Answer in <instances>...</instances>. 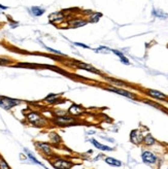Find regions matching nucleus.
<instances>
[{
  "label": "nucleus",
  "mask_w": 168,
  "mask_h": 169,
  "mask_svg": "<svg viewBox=\"0 0 168 169\" xmlns=\"http://www.w3.org/2000/svg\"><path fill=\"white\" fill-rule=\"evenodd\" d=\"M26 119H27L28 123H30L31 125L35 127H47V125L49 124V121L47 120L44 115H42L38 112H34V110L28 112L26 115Z\"/></svg>",
  "instance_id": "nucleus-1"
},
{
  "label": "nucleus",
  "mask_w": 168,
  "mask_h": 169,
  "mask_svg": "<svg viewBox=\"0 0 168 169\" xmlns=\"http://www.w3.org/2000/svg\"><path fill=\"white\" fill-rule=\"evenodd\" d=\"M51 122L58 127H69L78 124V121L75 118L69 115H62V117H54L51 120Z\"/></svg>",
  "instance_id": "nucleus-2"
},
{
  "label": "nucleus",
  "mask_w": 168,
  "mask_h": 169,
  "mask_svg": "<svg viewBox=\"0 0 168 169\" xmlns=\"http://www.w3.org/2000/svg\"><path fill=\"white\" fill-rule=\"evenodd\" d=\"M50 163L54 169H71L73 166V163L70 160H67L62 157L53 156V158L50 159Z\"/></svg>",
  "instance_id": "nucleus-3"
},
{
  "label": "nucleus",
  "mask_w": 168,
  "mask_h": 169,
  "mask_svg": "<svg viewBox=\"0 0 168 169\" xmlns=\"http://www.w3.org/2000/svg\"><path fill=\"white\" fill-rule=\"evenodd\" d=\"M22 103V100L20 99L11 98L8 96H0V107L4 110H11V108L20 105Z\"/></svg>",
  "instance_id": "nucleus-4"
},
{
  "label": "nucleus",
  "mask_w": 168,
  "mask_h": 169,
  "mask_svg": "<svg viewBox=\"0 0 168 169\" xmlns=\"http://www.w3.org/2000/svg\"><path fill=\"white\" fill-rule=\"evenodd\" d=\"M34 146L38 149V151L41 152L44 156L47 157H53L55 156V153L53 151L51 143L50 142H42V141H37L34 142Z\"/></svg>",
  "instance_id": "nucleus-5"
},
{
  "label": "nucleus",
  "mask_w": 168,
  "mask_h": 169,
  "mask_svg": "<svg viewBox=\"0 0 168 169\" xmlns=\"http://www.w3.org/2000/svg\"><path fill=\"white\" fill-rule=\"evenodd\" d=\"M104 89H105V90H107V91L112 92V93H116V94H119V95L125 96V97H128V98H131V99L135 98V95H134L133 93H131V92H129V91H126V90H123V89L117 88V87L107 86V87H105Z\"/></svg>",
  "instance_id": "nucleus-6"
},
{
  "label": "nucleus",
  "mask_w": 168,
  "mask_h": 169,
  "mask_svg": "<svg viewBox=\"0 0 168 169\" xmlns=\"http://www.w3.org/2000/svg\"><path fill=\"white\" fill-rule=\"evenodd\" d=\"M85 112V108H83V106L78 105V104H71L70 107L67 110V113L71 117H78V115H81Z\"/></svg>",
  "instance_id": "nucleus-7"
},
{
  "label": "nucleus",
  "mask_w": 168,
  "mask_h": 169,
  "mask_svg": "<svg viewBox=\"0 0 168 169\" xmlns=\"http://www.w3.org/2000/svg\"><path fill=\"white\" fill-rule=\"evenodd\" d=\"M130 140L133 142L134 144H140L143 141V135L141 133L140 130L134 129L131 131L130 133Z\"/></svg>",
  "instance_id": "nucleus-8"
},
{
  "label": "nucleus",
  "mask_w": 168,
  "mask_h": 169,
  "mask_svg": "<svg viewBox=\"0 0 168 169\" xmlns=\"http://www.w3.org/2000/svg\"><path fill=\"white\" fill-rule=\"evenodd\" d=\"M62 94H57V93H51L47 96L44 99V102L45 104H49V105H54L56 103H58L60 101V98H61Z\"/></svg>",
  "instance_id": "nucleus-9"
},
{
  "label": "nucleus",
  "mask_w": 168,
  "mask_h": 169,
  "mask_svg": "<svg viewBox=\"0 0 168 169\" xmlns=\"http://www.w3.org/2000/svg\"><path fill=\"white\" fill-rule=\"evenodd\" d=\"M74 64H75L76 67H78V68H80V69H84V70L92 72V73H95V74H100V71L97 70L96 68H94L93 66H91L90 64L84 63V62H78V61H75V62H74Z\"/></svg>",
  "instance_id": "nucleus-10"
},
{
  "label": "nucleus",
  "mask_w": 168,
  "mask_h": 169,
  "mask_svg": "<svg viewBox=\"0 0 168 169\" xmlns=\"http://www.w3.org/2000/svg\"><path fill=\"white\" fill-rule=\"evenodd\" d=\"M49 141L52 146H58L60 144H62V137L57 133V132H50L49 133Z\"/></svg>",
  "instance_id": "nucleus-11"
},
{
  "label": "nucleus",
  "mask_w": 168,
  "mask_h": 169,
  "mask_svg": "<svg viewBox=\"0 0 168 169\" xmlns=\"http://www.w3.org/2000/svg\"><path fill=\"white\" fill-rule=\"evenodd\" d=\"M141 158H142V161L146 164H154L157 161V157H156L152 152L148 151H145L142 152V155H141Z\"/></svg>",
  "instance_id": "nucleus-12"
},
{
  "label": "nucleus",
  "mask_w": 168,
  "mask_h": 169,
  "mask_svg": "<svg viewBox=\"0 0 168 169\" xmlns=\"http://www.w3.org/2000/svg\"><path fill=\"white\" fill-rule=\"evenodd\" d=\"M146 94H148V96H151V97L157 99V100H166L167 99V96L165 95V94H163L162 92L160 91H157V90H153V89H148V90H146Z\"/></svg>",
  "instance_id": "nucleus-13"
},
{
  "label": "nucleus",
  "mask_w": 168,
  "mask_h": 169,
  "mask_svg": "<svg viewBox=\"0 0 168 169\" xmlns=\"http://www.w3.org/2000/svg\"><path fill=\"white\" fill-rule=\"evenodd\" d=\"M105 81H107L108 83L111 84V86H117V87H126L128 86V84L124 81H121V79L118 78H108V76H104L103 78Z\"/></svg>",
  "instance_id": "nucleus-14"
},
{
  "label": "nucleus",
  "mask_w": 168,
  "mask_h": 169,
  "mask_svg": "<svg viewBox=\"0 0 168 169\" xmlns=\"http://www.w3.org/2000/svg\"><path fill=\"white\" fill-rule=\"evenodd\" d=\"M90 141H91V143H92L96 149H100V151H103V152H111L112 151L111 148H109V146H104V144H101L100 142H98L94 138L90 139Z\"/></svg>",
  "instance_id": "nucleus-15"
},
{
  "label": "nucleus",
  "mask_w": 168,
  "mask_h": 169,
  "mask_svg": "<svg viewBox=\"0 0 168 169\" xmlns=\"http://www.w3.org/2000/svg\"><path fill=\"white\" fill-rule=\"evenodd\" d=\"M87 24H88V21L83 20V19H75V20L70 22V26L72 28H80V27H83V26L87 25Z\"/></svg>",
  "instance_id": "nucleus-16"
},
{
  "label": "nucleus",
  "mask_w": 168,
  "mask_h": 169,
  "mask_svg": "<svg viewBox=\"0 0 168 169\" xmlns=\"http://www.w3.org/2000/svg\"><path fill=\"white\" fill-rule=\"evenodd\" d=\"M24 151H25V154H26V155H27L28 159H29V160L31 161V162H33L34 164H36V165H40V166H42V167H44V164H42L41 162H40V161H38L37 159H36V157H35L34 155H33V154L31 153V152L29 151V149H24Z\"/></svg>",
  "instance_id": "nucleus-17"
},
{
  "label": "nucleus",
  "mask_w": 168,
  "mask_h": 169,
  "mask_svg": "<svg viewBox=\"0 0 168 169\" xmlns=\"http://www.w3.org/2000/svg\"><path fill=\"white\" fill-rule=\"evenodd\" d=\"M105 162L110 166H115V167H120V166H122L121 161L117 160V159H115V158H111V157H106V158H105Z\"/></svg>",
  "instance_id": "nucleus-18"
},
{
  "label": "nucleus",
  "mask_w": 168,
  "mask_h": 169,
  "mask_svg": "<svg viewBox=\"0 0 168 169\" xmlns=\"http://www.w3.org/2000/svg\"><path fill=\"white\" fill-rule=\"evenodd\" d=\"M142 142L145 144V146H154V144L156 143V139L154 138L152 134H146L145 136L143 137V141Z\"/></svg>",
  "instance_id": "nucleus-19"
},
{
  "label": "nucleus",
  "mask_w": 168,
  "mask_h": 169,
  "mask_svg": "<svg viewBox=\"0 0 168 169\" xmlns=\"http://www.w3.org/2000/svg\"><path fill=\"white\" fill-rule=\"evenodd\" d=\"M30 11L34 17H40V16H42V14H44L45 11L44 8H41V7H39V6H33V7H31Z\"/></svg>",
  "instance_id": "nucleus-20"
},
{
  "label": "nucleus",
  "mask_w": 168,
  "mask_h": 169,
  "mask_svg": "<svg viewBox=\"0 0 168 169\" xmlns=\"http://www.w3.org/2000/svg\"><path fill=\"white\" fill-rule=\"evenodd\" d=\"M50 21L51 22H58V21H62L64 19V16L62 14V13H55L50 14Z\"/></svg>",
  "instance_id": "nucleus-21"
},
{
  "label": "nucleus",
  "mask_w": 168,
  "mask_h": 169,
  "mask_svg": "<svg viewBox=\"0 0 168 169\" xmlns=\"http://www.w3.org/2000/svg\"><path fill=\"white\" fill-rule=\"evenodd\" d=\"M111 52L114 53V54H116L117 56H119V57H120V60H121L122 63H124V64H126V65H129V64H130V62H129V60L124 56L123 53L119 52V51H116V50H112Z\"/></svg>",
  "instance_id": "nucleus-22"
},
{
  "label": "nucleus",
  "mask_w": 168,
  "mask_h": 169,
  "mask_svg": "<svg viewBox=\"0 0 168 169\" xmlns=\"http://www.w3.org/2000/svg\"><path fill=\"white\" fill-rule=\"evenodd\" d=\"M0 169H11L8 163L5 161V159L2 156H0Z\"/></svg>",
  "instance_id": "nucleus-23"
},
{
  "label": "nucleus",
  "mask_w": 168,
  "mask_h": 169,
  "mask_svg": "<svg viewBox=\"0 0 168 169\" xmlns=\"http://www.w3.org/2000/svg\"><path fill=\"white\" fill-rule=\"evenodd\" d=\"M53 113H54V115H55V117H62V115H68V113H67V110L60 109V108H57V109H54V110H53Z\"/></svg>",
  "instance_id": "nucleus-24"
},
{
  "label": "nucleus",
  "mask_w": 168,
  "mask_h": 169,
  "mask_svg": "<svg viewBox=\"0 0 168 169\" xmlns=\"http://www.w3.org/2000/svg\"><path fill=\"white\" fill-rule=\"evenodd\" d=\"M153 14H154V16H156V17H158V18H161V19H165V18H167V17H168L167 14H164L163 11H157V9H154Z\"/></svg>",
  "instance_id": "nucleus-25"
},
{
  "label": "nucleus",
  "mask_w": 168,
  "mask_h": 169,
  "mask_svg": "<svg viewBox=\"0 0 168 169\" xmlns=\"http://www.w3.org/2000/svg\"><path fill=\"white\" fill-rule=\"evenodd\" d=\"M101 16L102 14H93L92 16L90 17V18H89V21L90 22H92V23H95V22H98L99 21V19L101 18Z\"/></svg>",
  "instance_id": "nucleus-26"
},
{
  "label": "nucleus",
  "mask_w": 168,
  "mask_h": 169,
  "mask_svg": "<svg viewBox=\"0 0 168 169\" xmlns=\"http://www.w3.org/2000/svg\"><path fill=\"white\" fill-rule=\"evenodd\" d=\"M11 63V60L6 58H0V65H8Z\"/></svg>",
  "instance_id": "nucleus-27"
},
{
  "label": "nucleus",
  "mask_w": 168,
  "mask_h": 169,
  "mask_svg": "<svg viewBox=\"0 0 168 169\" xmlns=\"http://www.w3.org/2000/svg\"><path fill=\"white\" fill-rule=\"evenodd\" d=\"M108 51H109V49H107V48L101 47V48H99V49L95 50V52H97V53H108Z\"/></svg>",
  "instance_id": "nucleus-28"
},
{
  "label": "nucleus",
  "mask_w": 168,
  "mask_h": 169,
  "mask_svg": "<svg viewBox=\"0 0 168 169\" xmlns=\"http://www.w3.org/2000/svg\"><path fill=\"white\" fill-rule=\"evenodd\" d=\"M74 45H76V47H81V48H85V49H90V47L87 45H84V43L81 42H74Z\"/></svg>",
  "instance_id": "nucleus-29"
},
{
  "label": "nucleus",
  "mask_w": 168,
  "mask_h": 169,
  "mask_svg": "<svg viewBox=\"0 0 168 169\" xmlns=\"http://www.w3.org/2000/svg\"><path fill=\"white\" fill-rule=\"evenodd\" d=\"M47 50L51 51V52H52V53H54V54H57V55H62V53H60L59 51H56V50H54V49H51V48H47Z\"/></svg>",
  "instance_id": "nucleus-30"
},
{
  "label": "nucleus",
  "mask_w": 168,
  "mask_h": 169,
  "mask_svg": "<svg viewBox=\"0 0 168 169\" xmlns=\"http://www.w3.org/2000/svg\"><path fill=\"white\" fill-rule=\"evenodd\" d=\"M0 8H1V9H6V8H8V6H4V5H1V4H0Z\"/></svg>",
  "instance_id": "nucleus-31"
},
{
  "label": "nucleus",
  "mask_w": 168,
  "mask_h": 169,
  "mask_svg": "<svg viewBox=\"0 0 168 169\" xmlns=\"http://www.w3.org/2000/svg\"><path fill=\"white\" fill-rule=\"evenodd\" d=\"M44 169H49V168H47V167H44Z\"/></svg>",
  "instance_id": "nucleus-32"
}]
</instances>
